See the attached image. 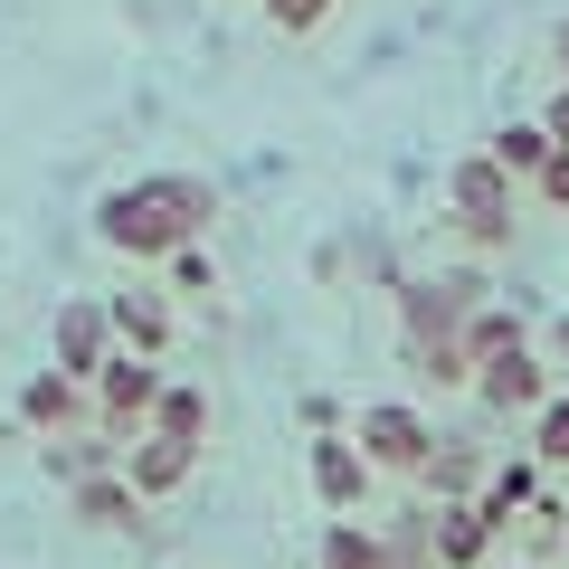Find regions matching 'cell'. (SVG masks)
Instances as JSON below:
<instances>
[{
  "mask_svg": "<svg viewBox=\"0 0 569 569\" xmlns=\"http://www.w3.org/2000/svg\"><path fill=\"white\" fill-rule=\"evenodd\" d=\"M219 219V181L200 171H133L96 200V247L123 266H162L171 247H200Z\"/></svg>",
  "mask_w": 569,
  "mask_h": 569,
  "instance_id": "6da1fadb",
  "label": "cell"
},
{
  "mask_svg": "<svg viewBox=\"0 0 569 569\" xmlns=\"http://www.w3.org/2000/svg\"><path fill=\"white\" fill-rule=\"evenodd\" d=\"M512 228H522V181L493 152H466L447 171V238L466 257H512Z\"/></svg>",
  "mask_w": 569,
  "mask_h": 569,
  "instance_id": "7a4b0ae2",
  "label": "cell"
},
{
  "mask_svg": "<svg viewBox=\"0 0 569 569\" xmlns=\"http://www.w3.org/2000/svg\"><path fill=\"white\" fill-rule=\"evenodd\" d=\"M475 305H493V276H485V266H437V276H399V342H408V351L456 342Z\"/></svg>",
  "mask_w": 569,
  "mask_h": 569,
  "instance_id": "3957f363",
  "label": "cell"
},
{
  "mask_svg": "<svg viewBox=\"0 0 569 569\" xmlns=\"http://www.w3.org/2000/svg\"><path fill=\"white\" fill-rule=\"evenodd\" d=\"M351 447L370 456V475H399V485H418L427 447H437V418H427L418 399H361V418H351Z\"/></svg>",
  "mask_w": 569,
  "mask_h": 569,
  "instance_id": "277c9868",
  "label": "cell"
},
{
  "mask_svg": "<svg viewBox=\"0 0 569 569\" xmlns=\"http://www.w3.org/2000/svg\"><path fill=\"white\" fill-rule=\"evenodd\" d=\"M550 389H560V380H550L541 342H522V351H493V361L475 370V389H466V399H475V418H485V427H512V418L531 427Z\"/></svg>",
  "mask_w": 569,
  "mask_h": 569,
  "instance_id": "5b68a950",
  "label": "cell"
},
{
  "mask_svg": "<svg viewBox=\"0 0 569 569\" xmlns=\"http://www.w3.org/2000/svg\"><path fill=\"white\" fill-rule=\"evenodd\" d=\"M162 380H171V370H162V361H142V351H114V361L96 370V427L114 437V447H133L142 427H152Z\"/></svg>",
  "mask_w": 569,
  "mask_h": 569,
  "instance_id": "8992f818",
  "label": "cell"
},
{
  "mask_svg": "<svg viewBox=\"0 0 569 569\" xmlns=\"http://www.w3.org/2000/svg\"><path fill=\"white\" fill-rule=\"evenodd\" d=\"M305 485H313V503H323L332 522H351V512H370L380 475H370V456L351 447V427H332V437H305Z\"/></svg>",
  "mask_w": 569,
  "mask_h": 569,
  "instance_id": "52a82bcc",
  "label": "cell"
},
{
  "mask_svg": "<svg viewBox=\"0 0 569 569\" xmlns=\"http://www.w3.org/2000/svg\"><path fill=\"white\" fill-rule=\"evenodd\" d=\"M114 361V323H104V295H67L58 332H48V370H67L77 389H96V370Z\"/></svg>",
  "mask_w": 569,
  "mask_h": 569,
  "instance_id": "ba28073f",
  "label": "cell"
},
{
  "mask_svg": "<svg viewBox=\"0 0 569 569\" xmlns=\"http://www.w3.org/2000/svg\"><path fill=\"white\" fill-rule=\"evenodd\" d=\"M104 323H114V351H142V361H162L171 351V284H152L133 266V276L104 295Z\"/></svg>",
  "mask_w": 569,
  "mask_h": 569,
  "instance_id": "9c48e42d",
  "label": "cell"
},
{
  "mask_svg": "<svg viewBox=\"0 0 569 569\" xmlns=\"http://www.w3.org/2000/svg\"><path fill=\"white\" fill-rule=\"evenodd\" d=\"M493 475V447L475 437V427H437V447H427L418 466V503H475Z\"/></svg>",
  "mask_w": 569,
  "mask_h": 569,
  "instance_id": "30bf717a",
  "label": "cell"
},
{
  "mask_svg": "<svg viewBox=\"0 0 569 569\" xmlns=\"http://www.w3.org/2000/svg\"><path fill=\"white\" fill-rule=\"evenodd\" d=\"M10 418L29 427V447H39V437H77V427H96V389H77L67 370H29L20 399H10Z\"/></svg>",
  "mask_w": 569,
  "mask_h": 569,
  "instance_id": "8fae6325",
  "label": "cell"
},
{
  "mask_svg": "<svg viewBox=\"0 0 569 569\" xmlns=\"http://www.w3.org/2000/svg\"><path fill=\"white\" fill-rule=\"evenodd\" d=\"M142 512H152V503L123 485V466H114V475H96V485H67V522L96 531V541H114V531H142Z\"/></svg>",
  "mask_w": 569,
  "mask_h": 569,
  "instance_id": "7c38bea8",
  "label": "cell"
},
{
  "mask_svg": "<svg viewBox=\"0 0 569 569\" xmlns=\"http://www.w3.org/2000/svg\"><path fill=\"white\" fill-rule=\"evenodd\" d=\"M190 475H200V447H171V437H152V427L123 447V485H133L142 503H171Z\"/></svg>",
  "mask_w": 569,
  "mask_h": 569,
  "instance_id": "4fadbf2b",
  "label": "cell"
},
{
  "mask_svg": "<svg viewBox=\"0 0 569 569\" xmlns=\"http://www.w3.org/2000/svg\"><path fill=\"white\" fill-rule=\"evenodd\" d=\"M427 512H437V522H427V541H437V569H493L503 531H493L475 503H427Z\"/></svg>",
  "mask_w": 569,
  "mask_h": 569,
  "instance_id": "5bb4252c",
  "label": "cell"
},
{
  "mask_svg": "<svg viewBox=\"0 0 569 569\" xmlns=\"http://www.w3.org/2000/svg\"><path fill=\"white\" fill-rule=\"evenodd\" d=\"M39 466H48V485H96V475H114L123 466V447L104 437V427H77V437H39Z\"/></svg>",
  "mask_w": 569,
  "mask_h": 569,
  "instance_id": "9a60e30c",
  "label": "cell"
},
{
  "mask_svg": "<svg viewBox=\"0 0 569 569\" xmlns=\"http://www.w3.org/2000/svg\"><path fill=\"white\" fill-rule=\"evenodd\" d=\"M541 493H550V475L531 466V456H493V475H485V493H475V512H485L493 531H512L531 503H541Z\"/></svg>",
  "mask_w": 569,
  "mask_h": 569,
  "instance_id": "2e32d148",
  "label": "cell"
},
{
  "mask_svg": "<svg viewBox=\"0 0 569 569\" xmlns=\"http://www.w3.org/2000/svg\"><path fill=\"white\" fill-rule=\"evenodd\" d=\"M531 332H541V323H531L522 305H503V295H493V305H475V313H466V332H456V342H466V361L485 370L493 351H522Z\"/></svg>",
  "mask_w": 569,
  "mask_h": 569,
  "instance_id": "e0dca14e",
  "label": "cell"
},
{
  "mask_svg": "<svg viewBox=\"0 0 569 569\" xmlns=\"http://www.w3.org/2000/svg\"><path fill=\"white\" fill-rule=\"evenodd\" d=\"M152 437H171V447H209V380H162V399H152Z\"/></svg>",
  "mask_w": 569,
  "mask_h": 569,
  "instance_id": "ac0fdd59",
  "label": "cell"
},
{
  "mask_svg": "<svg viewBox=\"0 0 569 569\" xmlns=\"http://www.w3.org/2000/svg\"><path fill=\"white\" fill-rule=\"evenodd\" d=\"M427 522H437L427 503H408V512H389V522H370V531H380V560H370V569H437Z\"/></svg>",
  "mask_w": 569,
  "mask_h": 569,
  "instance_id": "d6986e66",
  "label": "cell"
},
{
  "mask_svg": "<svg viewBox=\"0 0 569 569\" xmlns=\"http://www.w3.org/2000/svg\"><path fill=\"white\" fill-rule=\"evenodd\" d=\"M485 152L512 171V181H531V171H541L550 152H560V142L541 133V114H512V123H493V133H485Z\"/></svg>",
  "mask_w": 569,
  "mask_h": 569,
  "instance_id": "ffe728a7",
  "label": "cell"
},
{
  "mask_svg": "<svg viewBox=\"0 0 569 569\" xmlns=\"http://www.w3.org/2000/svg\"><path fill=\"white\" fill-rule=\"evenodd\" d=\"M522 437H531L522 456H531V466H541V475H560V466H569V380H560V389H550V399H541V418H531Z\"/></svg>",
  "mask_w": 569,
  "mask_h": 569,
  "instance_id": "44dd1931",
  "label": "cell"
},
{
  "mask_svg": "<svg viewBox=\"0 0 569 569\" xmlns=\"http://www.w3.org/2000/svg\"><path fill=\"white\" fill-rule=\"evenodd\" d=\"M313 560L323 569H370L380 560V531H370L361 512H351V522H323V550H313Z\"/></svg>",
  "mask_w": 569,
  "mask_h": 569,
  "instance_id": "7402d4cb",
  "label": "cell"
},
{
  "mask_svg": "<svg viewBox=\"0 0 569 569\" xmlns=\"http://www.w3.org/2000/svg\"><path fill=\"white\" fill-rule=\"evenodd\" d=\"M162 284H171V295H219V257H209V238H200V247H171V257H162Z\"/></svg>",
  "mask_w": 569,
  "mask_h": 569,
  "instance_id": "603a6c76",
  "label": "cell"
},
{
  "mask_svg": "<svg viewBox=\"0 0 569 569\" xmlns=\"http://www.w3.org/2000/svg\"><path fill=\"white\" fill-rule=\"evenodd\" d=\"M257 10L284 29V39H313V29H323L332 10H342V0H257Z\"/></svg>",
  "mask_w": 569,
  "mask_h": 569,
  "instance_id": "cb8c5ba5",
  "label": "cell"
},
{
  "mask_svg": "<svg viewBox=\"0 0 569 569\" xmlns=\"http://www.w3.org/2000/svg\"><path fill=\"white\" fill-rule=\"evenodd\" d=\"M522 200H541V209H569V152H550L541 171L522 181Z\"/></svg>",
  "mask_w": 569,
  "mask_h": 569,
  "instance_id": "d4e9b609",
  "label": "cell"
},
{
  "mask_svg": "<svg viewBox=\"0 0 569 569\" xmlns=\"http://www.w3.org/2000/svg\"><path fill=\"white\" fill-rule=\"evenodd\" d=\"M295 418H305V437H332V427H351L332 389H305V399H295Z\"/></svg>",
  "mask_w": 569,
  "mask_h": 569,
  "instance_id": "484cf974",
  "label": "cell"
},
{
  "mask_svg": "<svg viewBox=\"0 0 569 569\" xmlns=\"http://www.w3.org/2000/svg\"><path fill=\"white\" fill-rule=\"evenodd\" d=\"M531 342H541V361H550V380H569V313H550V323L531 332Z\"/></svg>",
  "mask_w": 569,
  "mask_h": 569,
  "instance_id": "4316f807",
  "label": "cell"
},
{
  "mask_svg": "<svg viewBox=\"0 0 569 569\" xmlns=\"http://www.w3.org/2000/svg\"><path fill=\"white\" fill-rule=\"evenodd\" d=\"M541 133H550V142H560V152H569V86H560V96L541 104Z\"/></svg>",
  "mask_w": 569,
  "mask_h": 569,
  "instance_id": "83f0119b",
  "label": "cell"
},
{
  "mask_svg": "<svg viewBox=\"0 0 569 569\" xmlns=\"http://www.w3.org/2000/svg\"><path fill=\"white\" fill-rule=\"evenodd\" d=\"M550 67H560V86H569V10H560V29H550Z\"/></svg>",
  "mask_w": 569,
  "mask_h": 569,
  "instance_id": "f1b7e54d",
  "label": "cell"
},
{
  "mask_svg": "<svg viewBox=\"0 0 569 569\" xmlns=\"http://www.w3.org/2000/svg\"><path fill=\"white\" fill-rule=\"evenodd\" d=\"M10 447H29V427H20V418H0V456H10Z\"/></svg>",
  "mask_w": 569,
  "mask_h": 569,
  "instance_id": "f546056e",
  "label": "cell"
},
{
  "mask_svg": "<svg viewBox=\"0 0 569 569\" xmlns=\"http://www.w3.org/2000/svg\"><path fill=\"white\" fill-rule=\"evenodd\" d=\"M512 569H541V560H512Z\"/></svg>",
  "mask_w": 569,
  "mask_h": 569,
  "instance_id": "4dcf8cb0",
  "label": "cell"
}]
</instances>
